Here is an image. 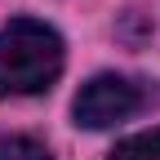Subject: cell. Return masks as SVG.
I'll return each instance as SVG.
<instances>
[{"label":"cell","mask_w":160,"mask_h":160,"mask_svg":"<svg viewBox=\"0 0 160 160\" xmlns=\"http://www.w3.org/2000/svg\"><path fill=\"white\" fill-rule=\"evenodd\" d=\"M62 71V36L36 18H13L0 27V98L49 89Z\"/></svg>","instance_id":"obj_1"},{"label":"cell","mask_w":160,"mask_h":160,"mask_svg":"<svg viewBox=\"0 0 160 160\" xmlns=\"http://www.w3.org/2000/svg\"><path fill=\"white\" fill-rule=\"evenodd\" d=\"M142 102H147V89L138 85V80L107 71V76H93L89 85H80L76 102H71V116H76V125H85V129H111L120 120L138 116Z\"/></svg>","instance_id":"obj_2"},{"label":"cell","mask_w":160,"mask_h":160,"mask_svg":"<svg viewBox=\"0 0 160 160\" xmlns=\"http://www.w3.org/2000/svg\"><path fill=\"white\" fill-rule=\"evenodd\" d=\"M107 160H160V129H147V133H133L125 142H116V151Z\"/></svg>","instance_id":"obj_3"},{"label":"cell","mask_w":160,"mask_h":160,"mask_svg":"<svg viewBox=\"0 0 160 160\" xmlns=\"http://www.w3.org/2000/svg\"><path fill=\"white\" fill-rule=\"evenodd\" d=\"M0 160H53L45 142H36V138L27 133H9V138H0Z\"/></svg>","instance_id":"obj_4"}]
</instances>
